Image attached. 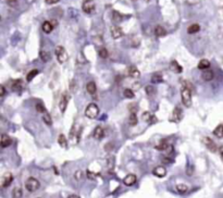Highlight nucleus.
Returning a JSON list of instances; mask_svg holds the SVG:
<instances>
[{"label": "nucleus", "mask_w": 223, "mask_h": 198, "mask_svg": "<svg viewBox=\"0 0 223 198\" xmlns=\"http://www.w3.org/2000/svg\"><path fill=\"white\" fill-rule=\"evenodd\" d=\"M40 58H42V60L44 62H47V61H49L50 60V53L49 52H47V51H40Z\"/></svg>", "instance_id": "7c9ffc66"}, {"label": "nucleus", "mask_w": 223, "mask_h": 198, "mask_svg": "<svg viewBox=\"0 0 223 198\" xmlns=\"http://www.w3.org/2000/svg\"><path fill=\"white\" fill-rule=\"evenodd\" d=\"M111 32V36L114 38V39H119L120 37H122V35H123V31H122L121 28L117 26V25H113L110 30Z\"/></svg>", "instance_id": "9d476101"}, {"label": "nucleus", "mask_w": 223, "mask_h": 198, "mask_svg": "<svg viewBox=\"0 0 223 198\" xmlns=\"http://www.w3.org/2000/svg\"><path fill=\"white\" fill-rule=\"evenodd\" d=\"M45 2L47 5H55V3L59 2V0H45Z\"/></svg>", "instance_id": "c03bdc74"}, {"label": "nucleus", "mask_w": 223, "mask_h": 198, "mask_svg": "<svg viewBox=\"0 0 223 198\" xmlns=\"http://www.w3.org/2000/svg\"><path fill=\"white\" fill-rule=\"evenodd\" d=\"M55 53H56V57H57V60L59 63H64V62H67L68 59H69V56H68L64 47H62V46H57V47H56Z\"/></svg>", "instance_id": "7ed1b4c3"}, {"label": "nucleus", "mask_w": 223, "mask_h": 198, "mask_svg": "<svg viewBox=\"0 0 223 198\" xmlns=\"http://www.w3.org/2000/svg\"><path fill=\"white\" fill-rule=\"evenodd\" d=\"M152 174L156 175L157 178H163V176H166V169L164 168L163 166L156 167V168L152 170Z\"/></svg>", "instance_id": "9b49d317"}, {"label": "nucleus", "mask_w": 223, "mask_h": 198, "mask_svg": "<svg viewBox=\"0 0 223 198\" xmlns=\"http://www.w3.org/2000/svg\"><path fill=\"white\" fill-rule=\"evenodd\" d=\"M220 154H221V157H222V159H223V147H221V148H220Z\"/></svg>", "instance_id": "09e8293b"}, {"label": "nucleus", "mask_w": 223, "mask_h": 198, "mask_svg": "<svg viewBox=\"0 0 223 198\" xmlns=\"http://www.w3.org/2000/svg\"><path fill=\"white\" fill-rule=\"evenodd\" d=\"M112 19H113V21H115V22H120V21L122 20V16L119 14V13L117 12V11H114V12H113V16H112Z\"/></svg>", "instance_id": "ea45409f"}, {"label": "nucleus", "mask_w": 223, "mask_h": 198, "mask_svg": "<svg viewBox=\"0 0 223 198\" xmlns=\"http://www.w3.org/2000/svg\"><path fill=\"white\" fill-rule=\"evenodd\" d=\"M42 121H44L45 123H46V125H48V127H50L52 124V119L48 112H45L44 113V116H42Z\"/></svg>", "instance_id": "a878e982"}, {"label": "nucleus", "mask_w": 223, "mask_h": 198, "mask_svg": "<svg viewBox=\"0 0 223 198\" xmlns=\"http://www.w3.org/2000/svg\"><path fill=\"white\" fill-rule=\"evenodd\" d=\"M99 114V108L96 104H89L85 109V116L88 119H96Z\"/></svg>", "instance_id": "f03ea898"}, {"label": "nucleus", "mask_w": 223, "mask_h": 198, "mask_svg": "<svg viewBox=\"0 0 223 198\" xmlns=\"http://www.w3.org/2000/svg\"><path fill=\"white\" fill-rule=\"evenodd\" d=\"M176 191H177L180 194H185V193H187V191H188V187H187L185 184H177V185H176Z\"/></svg>", "instance_id": "bb28decb"}, {"label": "nucleus", "mask_w": 223, "mask_h": 198, "mask_svg": "<svg viewBox=\"0 0 223 198\" xmlns=\"http://www.w3.org/2000/svg\"><path fill=\"white\" fill-rule=\"evenodd\" d=\"M213 134H214V135H216L218 138H222V137H223V125H222V124H221V125H218V127L214 129Z\"/></svg>", "instance_id": "393cba45"}, {"label": "nucleus", "mask_w": 223, "mask_h": 198, "mask_svg": "<svg viewBox=\"0 0 223 198\" xmlns=\"http://www.w3.org/2000/svg\"><path fill=\"white\" fill-rule=\"evenodd\" d=\"M210 68V62L207 59H203L199 61L198 63V69L199 70H208Z\"/></svg>", "instance_id": "aec40b11"}, {"label": "nucleus", "mask_w": 223, "mask_h": 198, "mask_svg": "<svg viewBox=\"0 0 223 198\" xmlns=\"http://www.w3.org/2000/svg\"><path fill=\"white\" fill-rule=\"evenodd\" d=\"M181 98H182V102L185 107L189 108L192 106V93L191 89L188 87L183 86L181 90Z\"/></svg>", "instance_id": "f257e3e1"}, {"label": "nucleus", "mask_w": 223, "mask_h": 198, "mask_svg": "<svg viewBox=\"0 0 223 198\" xmlns=\"http://www.w3.org/2000/svg\"><path fill=\"white\" fill-rule=\"evenodd\" d=\"M37 74H38V70H32V71L26 75V81H27V82H31Z\"/></svg>", "instance_id": "c756f323"}, {"label": "nucleus", "mask_w": 223, "mask_h": 198, "mask_svg": "<svg viewBox=\"0 0 223 198\" xmlns=\"http://www.w3.org/2000/svg\"><path fill=\"white\" fill-rule=\"evenodd\" d=\"M86 90L88 94H90L92 96H95L97 93V87H96V84H95L93 81H90V82L87 83L86 85Z\"/></svg>", "instance_id": "4468645a"}, {"label": "nucleus", "mask_w": 223, "mask_h": 198, "mask_svg": "<svg viewBox=\"0 0 223 198\" xmlns=\"http://www.w3.org/2000/svg\"><path fill=\"white\" fill-rule=\"evenodd\" d=\"M170 69L172 70V71L174 72V73H181L182 72V67L180 64H178L176 61H172L171 64H170Z\"/></svg>", "instance_id": "412c9836"}, {"label": "nucleus", "mask_w": 223, "mask_h": 198, "mask_svg": "<svg viewBox=\"0 0 223 198\" xmlns=\"http://www.w3.org/2000/svg\"><path fill=\"white\" fill-rule=\"evenodd\" d=\"M21 88H22V81H21V79L15 81L12 85V89L13 90H15V92H17V90H20Z\"/></svg>", "instance_id": "72a5a7b5"}, {"label": "nucleus", "mask_w": 223, "mask_h": 198, "mask_svg": "<svg viewBox=\"0 0 223 198\" xmlns=\"http://www.w3.org/2000/svg\"><path fill=\"white\" fill-rule=\"evenodd\" d=\"M129 122L130 124H131L132 127H135L137 124V116H136V113H131V116H130V119H129Z\"/></svg>", "instance_id": "2f4dec72"}, {"label": "nucleus", "mask_w": 223, "mask_h": 198, "mask_svg": "<svg viewBox=\"0 0 223 198\" xmlns=\"http://www.w3.org/2000/svg\"><path fill=\"white\" fill-rule=\"evenodd\" d=\"M12 181H13L12 173H10V172H7V173L3 174L2 178H1V186H2L3 188L8 187V186L12 183Z\"/></svg>", "instance_id": "1a4fd4ad"}, {"label": "nucleus", "mask_w": 223, "mask_h": 198, "mask_svg": "<svg viewBox=\"0 0 223 198\" xmlns=\"http://www.w3.org/2000/svg\"><path fill=\"white\" fill-rule=\"evenodd\" d=\"M154 122H156V118H155V116H151V118H150V123H154Z\"/></svg>", "instance_id": "49530a36"}, {"label": "nucleus", "mask_w": 223, "mask_h": 198, "mask_svg": "<svg viewBox=\"0 0 223 198\" xmlns=\"http://www.w3.org/2000/svg\"><path fill=\"white\" fill-rule=\"evenodd\" d=\"M145 90H146V94L148 95V96H154V95L156 94V89H155L154 86H151V85H149V86H146Z\"/></svg>", "instance_id": "473e14b6"}, {"label": "nucleus", "mask_w": 223, "mask_h": 198, "mask_svg": "<svg viewBox=\"0 0 223 198\" xmlns=\"http://www.w3.org/2000/svg\"><path fill=\"white\" fill-rule=\"evenodd\" d=\"M69 94H68L67 92H64L63 94H62L61 98H60V101H59V108H60V111L63 113V112L65 111V109H67L68 107V102H69Z\"/></svg>", "instance_id": "423d86ee"}, {"label": "nucleus", "mask_w": 223, "mask_h": 198, "mask_svg": "<svg viewBox=\"0 0 223 198\" xmlns=\"http://www.w3.org/2000/svg\"><path fill=\"white\" fill-rule=\"evenodd\" d=\"M68 198H79V196H77V195H70Z\"/></svg>", "instance_id": "de8ad7c7"}, {"label": "nucleus", "mask_w": 223, "mask_h": 198, "mask_svg": "<svg viewBox=\"0 0 223 198\" xmlns=\"http://www.w3.org/2000/svg\"><path fill=\"white\" fill-rule=\"evenodd\" d=\"M12 195H13V198H21L23 195L22 189H21L20 187H15L12 192Z\"/></svg>", "instance_id": "c85d7f7f"}, {"label": "nucleus", "mask_w": 223, "mask_h": 198, "mask_svg": "<svg viewBox=\"0 0 223 198\" xmlns=\"http://www.w3.org/2000/svg\"><path fill=\"white\" fill-rule=\"evenodd\" d=\"M107 164H108V169L109 170H112L114 167V158L112 156L108 157V160H107Z\"/></svg>", "instance_id": "c9c22d12"}, {"label": "nucleus", "mask_w": 223, "mask_h": 198, "mask_svg": "<svg viewBox=\"0 0 223 198\" xmlns=\"http://www.w3.org/2000/svg\"><path fill=\"white\" fill-rule=\"evenodd\" d=\"M95 7H96V5H95L94 0H85L82 5L83 11H84L85 13H88V14L89 13H92L93 11L95 10Z\"/></svg>", "instance_id": "39448f33"}, {"label": "nucleus", "mask_w": 223, "mask_h": 198, "mask_svg": "<svg viewBox=\"0 0 223 198\" xmlns=\"http://www.w3.org/2000/svg\"><path fill=\"white\" fill-rule=\"evenodd\" d=\"M94 136H95V138H97V139H101L102 137L104 136V132L101 127H97L96 129H95Z\"/></svg>", "instance_id": "6ab92c4d"}, {"label": "nucleus", "mask_w": 223, "mask_h": 198, "mask_svg": "<svg viewBox=\"0 0 223 198\" xmlns=\"http://www.w3.org/2000/svg\"><path fill=\"white\" fill-rule=\"evenodd\" d=\"M7 2H8V5L10 6V7H15V6H16V3H17V1H16V0H7Z\"/></svg>", "instance_id": "37998d69"}, {"label": "nucleus", "mask_w": 223, "mask_h": 198, "mask_svg": "<svg viewBox=\"0 0 223 198\" xmlns=\"http://www.w3.org/2000/svg\"><path fill=\"white\" fill-rule=\"evenodd\" d=\"M166 34V31L164 30L162 26H160V25H158V26L155 28V35H156L157 37H162V36H164Z\"/></svg>", "instance_id": "5701e85b"}, {"label": "nucleus", "mask_w": 223, "mask_h": 198, "mask_svg": "<svg viewBox=\"0 0 223 198\" xmlns=\"http://www.w3.org/2000/svg\"><path fill=\"white\" fill-rule=\"evenodd\" d=\"M166 147H168V143L166 141H161L159 145H157L156 148L159 149V150H166Z\"/></svg>", "instance_id": "e433bc0d"}, {"label": "nucleus", "mask_w": 223, "mask_h": 198, "mask_svg": "<svg viewBox=\"0 0 223 198\" xmlns=\"http://www.w3.org/2000/svg\"><path fill=\"white\" fill-rule=\"evenodd\" d=\"M58 143H59L60 146L63 147V148H67L68 147L67 138H65V136L63 135V134H60L59 135V137H58Z\"/></svg>", "instance_id": "b1692460"}, {"label": "nucleus", "mask_w": 223, "mask_h": 198, "mask_svg": "<svg viewBox=\"0 0 223 198\" xmlns=\"http://www.w3.org/2000/svg\"><path fill=\"white\" fill-rule=\"evenodd\" d=\"M151 82L154 84H158V83H162L163 82V77H162V74L160 72H157V73H154L152 76H151Z\"/></svg>", "instance_id": "dca6fc26"}, {"label": "nucleus", "mask_w": 223, "mask_h": 198, "mask_svg": "<svg viewBox=\"0 0 223 198\" xmlns=\"http://www.w3.org/2000/svg\"><path fill=\"white\" fill-rule=\"evenodd\" d=\"M99 56H100V58H102V59H106V58H108V56H109V53H108V50H107L106 48H100V49H99Z\"/></svg>", "instance_id": "4c0bfd02"}, {"label": "nucleus", "mask_w": 223, "mask_h": 198, "mask_svg": "<svg viewBox=\"0 0 223 198\" xmlns=\"http://www.w3.org/2000/svg\"><path fill=\"white\" fill-rule=\"evenodd\" d=\"M183 110H182L181 107H175L173 110V113H172V121L175 122V123H178V122L181 121L183 119Z\"/></svg>", "instance_id": "0eeeda50"}, {"label": "nucleus", "mask_w": 223, "mask_h": 198, "mask_svg": "<svg viewBox=\"0 0 223 198\" xmlns=\"http://www.w3.org/2000/svg\"><path fill=\"white\" fill-rule=\"evenodd\" d=\"M36 109H37L38 112H42V113H45L46 112V109H45V106L44 105H42L40 102H38L37 105H36Z\"/></svg>", "instance_id": "58836bf2"}, {"label": "nucleus", "mask_w": 223, "mask_h": 198, "mask_svg": "<svg viewBox=\"0 0 223 198\" xmlns=\"http://www.w3.org/2000/svg\"><path fill=\"white\" fill-rule=\"evenodd\" d=\"M201 77H203V81H206V82H210L211 79L214 77L213 71H211V70H205L203 73L201 74Z\"/></svg>", "instance_id": "2eb2a0df"}, {"label": "nucleus", "mask_w": 223, "mask_h": 198, "mask_svg": "<svg viewBox=\"0 0 223 198\" xmlns=\"http://www.w3.org/2000/svg\"><path fill=\"white\" fill-rule=\"evenodd\" d=\"M127 72H129V75H130V76H131V77H134V79H137V77L141 76V72H139L138 70H137L135 67H131V68H129Z\"/></svg>", "instance_id": "a211bd4d"}, {"label": "nucleus", "mask_w": 223, "mask_h": 198, "mask_svg": "<svg viewBox=\"0 0 223 198\" xmlns=\"http://www.w3.org/2000/svg\"><path fill=\"white\" fill-rule=\"evenodd\" d=\"M5 88L3 85H1V86H0V96L3 97L5 96Z\"/></svg>", "instance_id": "a18cd8bd"}, {"label": "nucleus", "mask_w": 223, "mask_h": 198, "mask_svg": "<svg viewBox=\"0 0 223 198\" xmlns=\"http://www.w3.org/2000/svg\"><path fill=\"white\" fill-rule=\"evenodd\" d=\"M136 175L135 174H127L123 180V183L125 184L126 186H132L136 183Z\"/></svg>", "instance_id": "f8f14e48"}, {"label": "nucleus", "mask_w": 223, "mask_h": 198, "mask_svg": "<svg viewBox=\"0 0 223 198\" xmlns=\"http://www.w3.org/2000/svg\"><path fill=\"white\" fill-rule=\"evenodd\" d=\"M87 178H90V180H95L96 178V174L93 173V172H90V171H87Z\"/></svg>", "instance_id": "79ce46f5"}, {"label": "nucleus", "mask_w": 223, "mask_h": 198, "mask_svg": "<svg viewBox=\"0 0 223 198\" xmlns=\"http://www.w3.org/2000/svg\"><path fill=\"white\" fill-rule=\"evenodd\" d=\"M203 145H205V146H206L207 148L211 151V152H216V151L218 150V147H217L216 143H214L211 138H209V137H203Z\"/></svg>", "instance_id": "6e6552de"}, {"label": "nucleus", "mask_w": 223, "mask_h": 198, "mask_svg": "<svg viewBox=\"0 0 223 198\" xmlns=\"http://www.w3.org/2000/svg\"><path fill=\"white\" fill-rule=\"evenodd\" d=\"M53 30V24L49 21H46V22L42 23V31H44L46 34H49V33L52 32Z\"/></svg>", "instance_id": "f3484780"}, {"label": "nucleus", "mask_w": 223, "mask_h": 198, "mask_svg": "<svg viewBox=\"0 0 223 198\" xmlns=\"http://www.w3.org/2000/svg\"><path fill=\"white\" fill-rule=\"evenodd\" d=\"M74 178L76 181H82L83 178H84V173H83V171L77 170L74 173Z\"/></svg>", "instance_id": "f704fd0d"}, {"label": "nucleus", "mask_w": 223, "mask_h": 198, "mask_svg": "<svg viewBox=\"0 0 223 198\" xmlns=\"http://www.w3.org/2000/svg\"><path fill=\"white\" fill-rule=\"evenodd\" d=\"M150 118H151V116L149 114V112H144L143 113V120L144 121H150Z\"/></svg>", "instance_id": "a19ab883"}, {"label": "nucleus", "mask_w": 223, "mask_h": 198, "mask_svg": "<svg viewBox=\"0 0 223 198\" xmlns=\"http://www.w3.org/2000/svg\"><path fill=\"white\" fill-rule=\"evenodd\" d=\"M123 95H124V97H125V98H129V99L134 98V96H135V94H134V92H133V90H132V89H130V88L124 89Z\"/></svg>", "instance_id": "cd10ccee"}, {"label": "nucleus", "mask_w": 223, "mask_h": 198, "mask_svg": "<svg viewBox=\"0 0 223 198\" xmlns=\"http://www.w3.org/2000/svg\"><path fill=\"white\" fill-rule=\"evenodd\" d=\"M25 187L28 192L33 193V192H36L38 188L40 187V183L37 178H28L27 181L25 182Z\"/></svg>", "instance_id": "20e7f679"}, {"label": "nucleus", "mask_w": 223, "mask_h": 198, "mask_svg": "<svg viewBox=\"0 0 223 198\" xmlns=\"http://www.w3.org/2000/svg\"><path fill=\"white\" fill-rule=\"evenodd\" d=\"M11 143H12V139L8 136L7 134H2L1 135V141H0V146L2 148H5V147L10 146Z\"/></svg>", "instance_id": "ddd939ff"}, {"label": "nucleus", "mask_w": 223, "mask_h": 198, "mask_svg": "<svg viewBox=\"0 0 223 198\" xmlns=\"http://www.w3.org/2000/svg\"><path fill=\"white\" fill-rule=\"evenodd\" d=\"M199 31H200V26H199V24H192L188 26V28H187V33L188 34H195V33H198Z\"/></svg>", "instance_id": "4be33fe9"}]
</instances>
